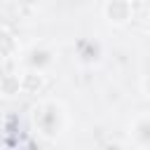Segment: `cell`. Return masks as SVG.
Here are the masks:
<instances>
[{
	"label": "cell",
	"mask_w": 150,
	"mask_h": 150,
	"mask_svg": "<svg viewBox=\"0 0 150 150\" xmlns=\"http://www.w3.org/2000/svg\"><path fill=\"white\" fill-rule=\"evenodd\" d=\"M105 12H108L110 21H115V23H124L131 16V7H129L127 0H110L108 7H105Z\"/></svg>",
	"instance_id": "obj_1"
}]
</instances>
